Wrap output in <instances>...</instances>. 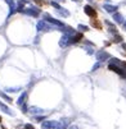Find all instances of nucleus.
<instances>
[{
    "label": "nucleus",
    "instance_id": "4",
    "mask_svg": "<svg viewBox=\"0 0 126 129\" xmlns=\"http://www.w3.org/2000/svg\"><path fill=\"white\" fill-rule=\"evenodd\" d=\"M81 39H82V33H77L75 36V39H72V42H79Z\"/></svg>",
    "mask_w": 126,
    "mask_h": 129
},
{
    "label": "nucleus",
    "instance_id": "7",
    "mask_svg": "<svg viewBox=\"0 0 126 129\" xmlns=\"http://www.w3.org/2000/svg\"><path fill=\"white\" fill-rule=\"evenodd\" d=\"M0 123H2V116H0Z\"/></svg>",
    "mask_w": 126,
    "mask_h": 129
},
{
    "label": "nucleus",
    "instance_id": "2",
    "mask_svg": "<svg viewBox=\"0 0 126 129\" xmlns=\"http://www.w3.org/2000/svg\"><path fill=\"white\" fill-rule=\"evenodd\" d=\"M90 26H92L93 28H95V29H98V31L103 29V24H102V22L98 19V18H92V21H90Z\"/></svg>",
    "mask_w": 126,
    "mask_h": 129
},
{
    "label": "nucleus",
    "instance_id": "1",
    "mask_svg": "<svg viewBox=\"0 0 126 129\" xmlns=\"http://www.w3.org/2000/svg\"><path fill=\"white\" fill-rule=\"evenodd\" d=\"M85 13H86V15H89L90 18H98L97 10H95L93 7H90V5H86V7H85Z\"/></svg>",
    "mask_w": 126,
    "mask_h": 129
},
{
    "label": "nucleus",
    "instance_id": "5",
    "mask_svg": "<svg viewBox=\"0 0 126 129\" xmlns=\"http://www.w3.org/2000/svg\"><path fill=\"white\" fill-rule=\"evenodd\" d=\"M35 3L38 4V5H40V7H43V5H46V3H45V2H41V0H35Z\"/></svg>",
    "mask_w": 126,
    "mask_h": 129
},
{
    "label": "nucleus",
    "instance_id": "6",
    "mask_svg": "<svg viewBox=\"0 0 126 129\" xmlns=\"http://www.w3.org/2000/svg\"><path fill=\"white\" fill-rule=\"evenodd\" d=\"M26 129H33V128H32L31 125H26Z\"/></svg>",
    "mask_w": 126,
    "mask_h": 129
},
{
    "label": "nucleus",
    "instance_id": "3",
    "mask_svg": "<svg viewBox=\"0 0 126 129\" xmlns=\"http://www.w3.org/2000/svg\"><path fill=\"white\" fill-rule=\"evenodd\" d=\"M110 69H111V70H115V72L117 73V74H120V76H122V77H123V76H126V74H125V73H123V72H122L121 69H118L117 67H113V65H110Z\"/></svg>",
    "mask_w": 126,
    "mask_h": 129
}]
</instances>
